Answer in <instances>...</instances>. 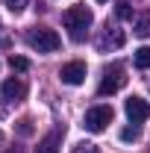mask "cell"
Returning <instances> with one entry per match:
<instances>
[{"instance_id": "6da1fadb", "label": "cell", "mask_w": 150, "mask_h": 153, "mask_svg": "<svg viewBox=\"0 0 150 153\" xmlns=\"http://www.w3.org/2000/svg\"><path fill=\"white\" fill-rule=\"evenodd\" d=\"M91 21H94V15H91V9H85V6H71V9L62 12V24H65L68 36L74 41H85V33H88Z\"/></svg>"}, {"instance_id": "7a4b0ae2", "label": "cell", "mask_w": 150, "mask_h": 153, "mask_svg": "<svg viewBox=\"0 0 150 153\" xmlns=\"http://www.w3.org/2000/svg\"><path fill=\"white\" fill-rule=\"evenodd\" d=\"M27 44L38 50V53H56L59 44H62V38L53 33V30H47V27H36V30H30L27 33Z\"/></svg>"}, {"instance_id": "3957f363", "label": "cell", "mask_w": 150, "mask_h": 153, "mask_svg": "<svg viewBox=\"0 0 150 153\" xmlns=\"http://www.w3.org/2000/svg\"><path fill=\"white\" fill-rule=\"evenodd\" d=\"M127 85V68L121 65V62H115L109 65L106 71H103V79H100V85H97V94H118L121 88Z\"/></svg>"}, {"instance_id": "277c9868", "label": "cell", "mask_w": 150, "mask_h": 153, "mask_svg": "<svg viewBox=\"0 0 150 153\" xmlns=\"http://www.w3.org/2000/svg\"><path fill=\"white\" fill-rule=\"evenodd\" d=\"M112 106H91L88 112H85V118H82V127L88 130V133H103L109 124H112Z\"/></svg>"}, {"instance_id": "5b68a950", "label": "cell", "mask_w": 150, "mask_h": 153, "mask_svg": "<svg viewBox=\"0 0 150 153\" xmlns=\"http://www.w3.org/2000/svg\"><path fill=\"white\" fill-rule=\"evenodd\" d=\"M85 74H88V68H85V62H68V65H62V71H59V79L65 82V85H82L85 82Z\"/></svg>"}, {"instance_id": "8992f818", "label": "cell", "mask_w": 150, "mask_h": 153, "mask_svg": "<svg viewBox=\"0 0 150 153\" xmlns=\"http://www.w3.org/2000/svg\"><path fill=\"white\" fill-rule=\"evenodd\" d=\"M124 109H127V118H130L132 124H141V121H147L150 118V103L144 97H135L132 94L127 103H124Z\"/></svg>"}, {"instance_id": "52a82bcc", "label": "cell", "mask_w": 150, "mask_h": 153, "mask_svg": "<svg viewBox=\"0 0 150 153\" xmlns=\"http://www.w3.org/2000/svg\"><path fill=\"white\" fill-rule=\"evenodd\" d=\"M62 135H65V130H53V133H47L41 141H38L36 153H59V147H62Z\"/></svg>"}, {"instance_id": "ba28073f", "label": "cell", "mask_w": 150, "mask_h": 153, "mask_svg": "<svg viewBox=\"0 0 150 153\" xmlns=\"http://www.w3.org/2000/svg\"><path fill=\"white\" fill-rule=\"evenodd\" d=\"M0 91L6 100H24L27 97V82H21V79H6L3 85H0Z\"/></svg>"}, {"instance_id": "9c48e42d", "label": "cell", "mask_w": 150, "mask_h": 153, "mask_svg": "<svg viewBox=\"0 0 150 153\" xmlns=\"http://www.w3.org/2000/svg\"><path fill=\"white\" fill-rule=\"evenodd\" d=\"M121 44H124V33H121V30H109V27H106L103 36L97 38V47H100V50H106V47L115 50V47H121Z\"/></svg>"}, {"instance_id": "30bf717a", "label": "cell", "mask_w": 150, "mask_h": 153, "mask_svg": "<svg viewBox=\"0 0 150 153\" xmlns=\"http://www.w3.org/2000/svg\"><path fill=\"white\" fill-rule=\"evenodd\" d=\"M132 33L138 38H150V12H141L138 18H135V27H132Z\"/></svg>"}, {"instance_id": "8fae6325", "label": "cell", "mask_w": 150, "mask_h": 153, "mask_svg": "<svg viewBox=\"0 0 150 153\" xmlns=\"http://www.w3.org/2000/svg\"><path fill=\"white\" fill-rule=\"evenodd\" d=\"M138 138H141V127L138 124H130V127L121 130V141H138Z\"/></svg>"}, {"instance_id": "7c38bea8", "label": "cell", "mask_w": 150, "mask_h": 153, "mask_svg": "<svg viewBox=\"0 0 150 153\" xmlns=\"http://www.w3.org/2000/svg\"><path fill=\"white\" fill-rule=\"evenodd\" d=\"M135 65H138L141 71L150 68V47H138V50H135Z\"/></svg>"}, {"instance_id": "4fadbf2b", "label": "cell", "mask_w": 150, "mask_h": 153, "mask_svg": "<svg viewBox=\"0 0 150 153\" xmlns=\"http://www.w3.org/2000/svg\"><path fill=\"white\" fill-rule=\"evenodd\" d=\"M9 65H12V71H30V62L24 56H9Z\"/></svg>"}, {"instance_id": "5bb4252c", "label": "cell", "mask_w": 150, "mask_h": 153, "mask_svg": "<svg viewBox=\"0 0 150 153\" xmlns=\"http://www.w3.org/2000/svg\"><path fill=\"white\" fill-rule=\"evenodd\" d=\"M3 6L12 12V15H18V12H24V6H27V0H3Z\"/></svg>"}, {"instance_id": "9a60e30c", "label": "cell", "mask_w": 150, "mask_h": 153, "mask_svg": "<svg viewBox=\"0 0 150 153\" xmlns=\"http://www.w3.org/2000/svg\"><path fill=\"white\" fill-rule=\"evenodd\" d=\"M71 153H100V150H97V144H88V141H79V144H76V147H74Z\"/></svg>"}, {"instance_id": "2e32d148", "label": "cell", "mask_w": 150, "mask_h": 153, "mask_svg": "<svg viewBox=\"0 0 150 153\" xmlns=\"http://www.w3.org/2000/svg\"><path fill=\"white\" fill-rule=\"evenodd\" d=\"M118 18H132V9H130V3H118Z\"/></svg>"}, {"instance_id": "e0dca14e", "label": "cell", "mask_w": 150, "mask_h": 153, "mask_svg": "<svg viewBox=\"0 0 150 153\" xmlns=\"http://www.w3.org/2000/svg\"><path fill=\"white\" fill-rule=\"evenodd\" d=\"M18 133H21V135H30V133H33V127H30V121H27V118L18 124Z\"/></svg>"}, {"instance_id": "ac0fdd59", "label": "cell", "mask_w": 150, "mask_h": 153, "mask_svg": "<svg viewBox=\"0 0 150 153\" xmlns=\"http://www.w3.org/2000/svg\"><path fill=\"white\" fill-rule=\"evenodd\" d=\"M6 153H24V150H21V147H12V150H6Z\"/></svg>"}, {"instance_id": "d6986e66", "label": "cell", "mask_w": 150, "mask_h": 153, "mask_svg": "<svg viewBox=\"0 0 150 153\" xmlns=\"http://www.w3.org/2000/svg\"><path fill=\"white\" fill-rule=\"evenodd\" d=\"M0 144H3V133H0Z\"/></svg>"}, {"instance_id": "ffe728a7", "label": "cell", "mask_w": 150, "mask_h": 153, "mask_svg": "<svg viewBox=\"0 0 150 153\" xmlns=\"http://www.w3.org/2000/svg\"><path fill=\"white\" fill-rule=\"evenodd\" d=\"M97 3H106V0H97Z\"/></svg>"}]
</instances>
